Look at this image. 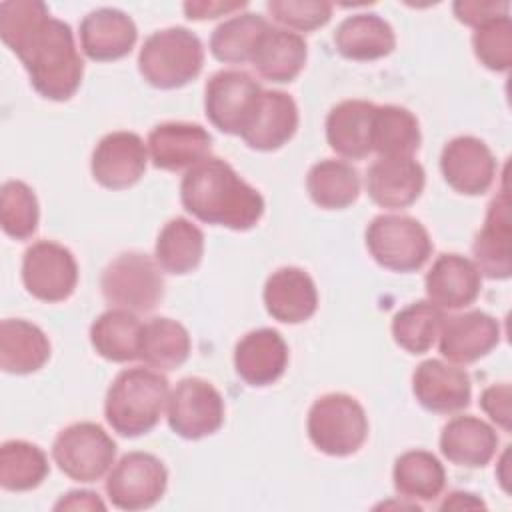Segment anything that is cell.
<instances>
[{
    "label": "cell",
    "mask_w": 512,
    "mask_h": 512,
    "mask_svg": "<svg viewBox=\"0 0 512 512\" xmlns=\"http://www.w3.org/2000/svg\"><path fill=\"white\" fill-rule=\"evenodd\" d=\"M52 458L60 472L76 482H96L114 464L116 442L94 422H76L58 432Z\"/></svg>",
    "instance_id": "cell-8"
},
{
    "label": "cell",
    "mask_w": 512,
    "mask_h": 512,
    "mask_svg": "<svg viewBox=\"0 0 512 512\" xmlns=\"http://www.w3.org/2000/svg\"><path fill=\"white\" fill-rule=\"evenodd\" d=\"M48 472V458L36 444L26 440H8L0 446V484L4 490H32L42 484Z\"/></svg>",
    "instance_id": "cell-37"
},
{
    "label": "cell",
    "mask_w": 512,
    "mask_h": 512,
    "mask_svg": "<svg viewBox=\"0 0 512 512\" xmlns=\"http://www.w3.org/2000/svg\"><path fill=\"white\" fill-rule=\"evenodd\" d=\"M472 48L482 66L506 72L512 66V20L510 14L480 24L472 36Z\"/></svg>",
    "instance_id": "cell-40"
},
{
    "label": "cell",
    "mask_w": 512,
    "mask_h": 512,
    "mask_svg": "<svg viewBox=\"0 0 512 512\" xmlns=\"http://www.w3.org/2000/svg\"><path fill=\"white\" fill-rule=\"evenodd\" d=\"M510 398H512V390H510V384H506V382L492 384V386L484 388V392L480 394L482 410L490 416L492 422H496L506 432H510V428H512Z\"/></svg>",
    "instance_id": "cell-43"
},
{
    "label": "cell",
    "mask_w": 512,
    "mask_h": 512,
    "mask_svg": "<svg viewBox=\"0 0 512 512\" xmlns=\"http://www.w3.org/2000/svg\"><path fill=\"white\" fill-rule=\"evenodd\" d=\"M212 136L194 122H162L148 134L152 164L160 170H190L210 156Z\"/></svg>",
    "instance_id": "cell-15"
},
{
    "label": "cell",
    "mask_w": 512,
    "mask_h": 512,
    "mask_svg": "<svg viewBox=\"0 0 512 512\" xmlns=\"http://www.w3.org/2000/svg\"><path fill=\"white\" fill-rule=\"evenodd\" d=\"M270 28L260 14L244 12L218 24L210 36V52L226 64L250 62L260 36Z\"/></svg>",
    "instance_id": "cell-36"
},
{
    "label": "cell",
    "mask_w": 512,
    "mask_h": 512,
    "mask_svg": "<svg viewBox=\"0 0 512 512\" xmlns=\"http://www.w3.org/2000/svg\"><path fill=\"white\" fill-rule=\"evenodd\" d=\"M426 174L412 156L378 158L366 174V190L380 208H406L414 204L424 190Z\"/></svg>",
    "instance_id": "cell-18"
},
{
    "label": "cell",
    "mask_w": 512,
    "mask_h": 512,
    "mask_svg": "<svg viewBox=\"0 0 512 512\" xmlns=\"http://www.w3.org/2000/svg\"><path fill=\"white\" fill-rule=\"evenodd\" d=\"M0 38L18 56L32 88L48 100L64 102L82 82L84 62L72 28L52 18L40 0H6L0 4Z\"/></svg>",
    "instance_id": "cell-1"
},
{
    "label": "cell",
    "mask_w": 512,
    "mask_h": 512,
    "mask_svg": "<svg viewBox=\"0 0 512 512\" xmlns=\"http://www.w3.org/2000/svg\"><path fill=\"white\" fill-rule=\"evenodd\" d=\"M376 104L366 100H344L326 118L328 146L350 160H362L372 152V116Z\"/></svg>",
    "instance_id": "cell-26"
},
{
    "label": "cell",
    "mask_w": 512,
    "mask_h": 512,
    "mask_svg": "<svg viewBox=\"0 0 512 512\" xmlns=\"http://www.w3.org/2000/svg\"><path fill=\"white\" fill-rule=\"evenodd\" d=\"M370 256L392 272L420 270L432 254L428 230L412 216L380 214L366 228Z\"/></svg>",
    "instance_id": "cell-6"
},
{
    "label": "cell",
    "mask_w": 512,
    "mask_h": 512,
    "mask_svg": "<svg viewBox=\"0 0 512 512\" xmlns=\"http://www.w3.org/2000/svg\"><path fill=\"white\" fill-rule=\"evenodd\" d=\"M146 164L148 150L144 140L134 132L118 130L100 138L92 152L90 170L100 186L122 190L144 176Z\"/></svg>",
    "instance_id": "cell-13"
},
{
    "label": "cell",
    "mask_w": 512,
    "mask_h": 512,
    "mask_svg": "<svg viewBox=\"0 0 512 512\" xmlns=\"http://www.w3.org/2000/svg\"><path fill=\"white\" fill-rule=\"evenodd\" d=\"M440 170L452 190L478 196L492 186L496 160L484 140L476 136H456L442 148Z\"/></svg>",
    "instance_id": "cell-14"
},
{
    "label": "cell",
    "mask_w": 512,
    "mask_h": 512,
    "mask_svg": "<svg viewBox=\"0 0 512 512\" xmlns=\"http://www.w3.org/2000/svg\"><path fill=\"white\" fill-rule=\"evenodd\" d=\"M496 448V430L476 416H456L440 432V452L456 466L482 468L494 458Z\"/></svg>",
    "instance_id": "cell-25"
},
{
    "label": "cell",
    "mask_w": 512,
    "mask_h": 512,
    "mask_svg": "<svg viewBox=\"0 0 512 512\" xmlns=\"http://www.w3.org/2000/svg\"><path fill=\"white\" fill-rule=\"evenodd\" d=\"M426 296L438 308L470 306L482 288V274L474 260L460 254H440L424 278Z\"/></svg>",
    "instance_id": "cell-22"
},
{
    "label": "cell",
    "mask_w": 512,
    "mask_h": 512,
    "mask_svg": "<svg viewBox=\"0 0 512 512\" xmlns=\"http://www.w3.org/2000/svg\"><path fill=\"white\" fill-rule=\"evenodd\" d=\"M54 510H106V504L96 492L72 490L54 504Z\"/></svg>",
    "instance_id": "cell-45"
},
{
    "label": "cell",
    "mask_w": 512,
    "mask_h": 512,
    "mask_svg": "<svg viewBox=\"0 0 512 512\" xmlns=\"http://www.w3.org/2000/svg\"><path fill=\"white\" fill-rule=\"evenodd\" d=\"M168 398L166 376L144 366L126 368L116 374L106 392L104 416L114 432L136 438L158 424Z\"/></svg>",
    "instance_id": "cell-3"
},
{
    "label": "cell",
    "mask_w": 512,
    "mask_h": 512,
    "mask_svg": "<svg viewBox=\"0 0 512 512\" xmlns=\"http://www.w3.org/2000/svg\"><path fill=\"white\" fill-rule=\"evenodd\" d=\"M418 118L402 106L384 104L374 108L372 150L382 158L412 156L420 148Z\"/></svg>",
    "instance_id": "cell-32"
},
{
    "label": "cell",
    "mask_w": 512,
    "mask_h": 512,
    "mask_svg": "<svg viewBox=\"0 0 512 512\" xmlns=\"http://www.w3.org/2000/svg\"><path fill=\"white\" fill-rule=\"evenodd\" d=\"M474 264L486 278L506 280L512 274L510 258V196L506 182L500 194L490 202L482 228L474 244Z\"/></svg>",
    "instance_id": "cell-19"
},
{
    "label": "cell",
    "mask_w": 512,
    "mask_h": 512,
    "mask_svg": "<svg viewBox=\"0 0 512 512\" xmlns=\"http://www.w3.org/2000/svg\"><path fill=\"white\" fill-rule=\"evenodd\" d=\"M190 348L188 330L172 318L156 316L142 326L140 360L150 368L174 370L188 360Z\"/></svg>",
    "instance_id": "cell-35"
},
{
    "label": "cell",
    "mask_w": 512,
    "mask_h": 512,
    "mask_svg": "<svg viewBox=\"0 0 512 512\" xmlns=\"http://www.w3.org/2000/svg\"><path fill=\"white\" fill-rule=\"evenodd\" d=\"M264 306L268 314L286 324L308 320L318 308V290L308 272L284 266L272 272L264 284Z\"/></svg>",
    "instance_id": "cell-23"
},
{
    "label": "cell",
    "mask_w": 512,
    "mask_h": 512,
    "mask_svg": "<svg viewBox=\"0 0 512 512\" xmlns=\"http://www.w3.org/2000/svg\"><path fill=\"white\" fill-rule=\"evenodd\" d=\"M412 392L422 408L436 414L464 410L470 404V376L442 360H424L412 374Z\"/></svg>",
    "instance_id": "cell-17"
},
{
    "label": "cell",
    "mask_w": 512,
    "mask_h": 512,
    "mask_svg": "<svg viewBox=\"0 0 512 512\" xmlns=\"http://www.w3.org/2000/svg\"><path fill=\"white\" fill-rule=\"evenodd\" d=\"M306 56V42L298 32L270 26L260 36L250 62L262 78L286 84L302 72Z\"/></svg>",
    "instance_id": "cell-28"
},
{
    "label": "cell",
    "mask_w": 512,
    "mask_h": 512,
    "mask_svg": "<svg viewBox=\"0 0 512 512\" xmlns=\"http://www.w3.org/2000/svg\"><path fill=\"white\" fill-rule=\"evenodd\" d=\"M298 128V106L282 90H262L256 114L240 138L254 150L270 152L284 146Z\"/></svg>",
    "instance_id": "cell-24"
},
{
    "label": "cell",
    "mask_w": 512,
    "mask_h": 512,
    "mask_svg": "<svg viewBox=\"0 0 512 512\" xmlns=\"http://www.w3.org/2000/svg\"><path fill=\"white\" fill-rule=\"evenodd\" d=\"M392 480L402 498L432 502L444 488L446 472L432 452L408 450L396 458Z\"/></svg>",
    "instance_id": "cell-33"
},
{
    "label": "cell",
    "mask_w": 512,
    "mask_h": 512,
    "mask_svg": "<svg viewBox=\"0 0 512 512\" xmlns=\"http://www.w3.org/2000/svg\"><path fill=\"white\" fill-rule=\"evenodd\" d=\"M266 8L276 22L298 32L322 28L332 16V4L326 0H270Z\"/></svg>",
    "instance_id": "cell-41"
},
{
    "label": "cell",
    "mask_w": 512,
    "mask_h": 512,
    "mask_svg": "<svg viewBox=\"0 0 512 512\" xmlns=\"http://www.w3.org/2000/svg\"><path fill=\"white\" fill-rule=\"evenodd\" d=\"M168 472L160 458L148 452L124 454L106 478V494L120 510H144L166 492Z\"/></svg>",
    "instance_id": "cell-10"
},
{
    "label": "cell",
    "mask_w": 512,
    "mask_h": 512,
    "mask_svg": "<svg viewBox=\"0 0 512 512\" xmlns=\"http://www.w3.org/2000/svg\"><path fill=\"white\" fill-rule=\"evenodd\" d=\"M166 418L172 432L186 440L210 436L224 422L222 394L202 378H184L170 392Z\"/></svg>",
    "instance_id": "cell-11"
},
{
    "label": "cell",
    "mask_w": 512,
    "mask_h": 512,
    "mask_svg": "<svg viewBox=\"0 0 512 512\" xmlns=\"http://www.w3.org/2000/svg\"><path fill=\"white\" fill-rule=\"evenodd\" d=\"M154 256L168 274H188L198 268L204 256V234L188 218H172L156 238Z\"/></svg>",
    "instance_id": "cell-31"
},
{
    "label": "cell",
    "mask_w": 512,
    "mask_h": 512,
    "mask_svg": "<svg viewBox=\"0 0 512 512\" xmlns=\"http://www.w3.org/2000/svg\"><path fill=\"white\" fill-rule=\"evenodd\" d=\"M142 322L134 312L112 308L100 314L90 326L92 348L110 362H130L140 358Z\"/></svg>",
    "instance_id": "cell-30"
},
{
    "label": "cell",
    "mask_w": 512,
    "mask_h": 512,
    "mask_svg": "<svg viewBox=\"0 0 512 512\" xmlns=\"http://www.w3.org/2000/svg\"><path fill=\"white\" fill-rule=\"evenodd\" d=\"M500 342V324L486 312L470 310L444 318L438 348L452 364H472Z\"/></svg>",
    "instance_id": "cell-16"
},
{
    "label": "cell",
    "mask_w": 512,
    "mask_h": 512,
    "mask_svg": "<svg viewBox=\"0 0 512 512\" xmlns=\"http://www.w3.org/2000/svg\"><path fill=\"white\" fill-rule=\"evenodd\" d=\"M204 66L200 38L182 26L156 30L138 52L140 76L154 88L174 90L192 82Z\"/></svg>",
    "instance_id": "cell-4"
},
{
    "label": "cell",
    "mask_w": 512,
    "mask_h": 512,
    "mask_svg": "<svg viewBox=\"0 0 512 512\" xmlns=\"http://www.w3.org/2000/svg\"><path fill=\"white\" fill-rule=\"evenodd\" d=\"M138 30L134 20L118 8H98L80 22V48L96 62L120 60L134 48Z\"/></svg>",
    "instance_id": "cell-20"
},
{
    "label": "cell",
    "mask_w": 512,
    "mask_h": 512,
    "mask_svg": "<svg viewBox=\"0 0 512 512\" xmlns=\"http://www.w3.org/2000/svg\"><path fill=\"white\" fill-rule=\"evenodd\" d=\"M262 96L260 84L244 70H220L204 88V110L212 126L226 134H242L252 122Z\"/></svg>",
    "instance_id": "cell-9"
},
{
    "label": "cell",
    "mask_w": 512,
    "mask_h": 512,
    "mask_svg": "<svg viewBox=\"0 0 512 512\" xmlns=\"http://www.w3.org/2000/svg\"><path fill=\"white\" fill-rule=\"evenodd\" d=\"M50 358L46 334L22 318H6L0 324V368L8 374H32Z\"/></svg>",
    "instance_id": "cell-29"
},
{
    "label": "cell",
    "mask_w": 512,
    "mask_h": 512,
    "mask_svg": "<svg viewBox=\"0 0 512 512\" xmlns=\"http://www.w3.org/2000/svg\"><path fill=\"white\" fill-rule=\"evenodd\" d=\"M162 268L142 252H124L116 256L102 272L100 288L114 308L134 314L154 310L164 296Z\"/></svg>",
    "instance_id": "cell-7"
},
{
    "label": "cell",
    "mask_w": 512,
    "mask_h": 512,
    "mask_svg": "<svg viewBox=\"0 0 512 512\" xmlns=\"http://www.w3.org/2000/svg\"><path fill=\"white\" fill-rule=\"evenodd\" d=\"M246 2H218V0H192L184 2V14L190 20H208V18H218L232 14L240 8H244Z\"/></svg>",
    "instance_id": "cell-44"
},
{
    "label": "cell",
    "mask_w": 512,
    "mask_h": 512,
    "mask_svg": "<svg viewBox=\"0 0 512 512\" xmlns=\"http://www.w3.org/2000/svg\"><path fill=\"white\" fill-rule=\"evenodd\" d=\"M306 430L310 442L320 452L328 456H350L366 442L368 418L354 396L330 392L310 406Z\"/></svg>",
    "instance_id": "cell-5"
},
{
    "label": "cell",
    "mask_w": 512,
    "mask_h": 512,
    "mask_svg": "<svg viewBox=\"0 0 512 512\" xmlns=\"http://www.w3.org/2000/svg\"><path fill=\"white\" fill-rule=\"evenodd\" d=\"M444 318L442 308L430 300L412 302L392 318V338L406 352L424 354L436 342Z\"/></svg>",
    "instance_id": "cell-38"
},
{
    "label": "cell",
    "mask_w": 512,
    "mask_h": 512,
    "mask_svg": "<svg viewBox=\"0 0 512 512\" xmlns=\"http://www.w3.org/2000/svg\"><path fill=\"white\" fill-rule=\"evenodd\" d=\"M180 200L198 220L238 232L256 226L264 214L262 194L228 162L212 156L186 170Z\"/></svg>",
    "instance_id": "cell-2"
},
{
    "label": "cell",
    "mask_w": 512,
    "mask_h": 512,
    "mask_svg": "<svg viewBox=\"0 0 512 512\" xmlns=\"http://www.w3.org/2000/svg\"><path fill=\"white\" fill-rule=\"evenodd\" d=\"M462 508H484V502L470 492H452L440 504V510H462Z\"/></svg>",
    "instance_id": "cell-46"
},
{
    "label": "cell",
    "mask_w": 512,
    "mask_h": 512,
    "mask_svg": "<svg viewBox=\"0 0 512 512\" xmlns=\"http://www.w3.org/2000/svg\"><path fill=\"white\" fill-rule=\"evenodd\" d=\"M454 16L466 24V26H474L478 28L480 24L496 18V16H504L510 12V4L508 2H494V0H458L452 4Z\"/></svg>",
    "instance_id": "cell-42"
},
{
    "label": "cell",
    "mask_w": 512,
    "mask_h": 512,
    "mask_svg": "<svg viewBox=\"0 0 512 512\" xmlns=\"http://www.w3.org/2000/svg\"><path fill=\"white\" fill-rule=\"evenodd\" d=\"M38 200L22 180H8L0 190V224L6 236L28 240L38 228Z\"/></svg>",
    "instance_id": "cell-39"
},
{
    "label": "cell",
    "mask_w": 512,
    "mask_h": 512,
    "mask_svg": "<svg viewBox=\"0 0 512 512\" xmlns=\"http://www.w3.org/2000/svg\"><path fill=\"white\" fill-rule=\"evenodd\" d=\"M288 366V346L280 332L258 328L244 334L234 348L236 374L250 386L274 384Z\"/></svg>",
    "instance_id": "cell-21"
},
{
    "label": "cell",
    "mask_w": 512,
    "mask_h": 512,
    "mask_svg": "<svg viewBox=\"0 0 512 512\" xmlns=\"http://www.w3.org/2000/svg\"><path fill=\"white\" fill-rule=\"evenodd\" d=\"M306 190L316 206L324 210H342L358 200L360 176L348 162L326 158L308 170Z\"/></svg>",
    "instance_id": "cell-34"
},
{
    "label": "cell",
    "mask_w": 512,
    "mask_h": 512,
    "mask_svg": "<svg viewBox=\"0 0 512 512\" xmlns=\"http://www.w3.org/2000/svg\"><path fill=\"white\" fill-rule=\"evenodd\" d=\"M22 282L28 294L42 302H62L78 284L74 254L52 240H38L26 248L22 258Z\"/></svg>",
    "instance_id": "cell-12"
},
{
    "label": "cell",
    "mask_w": 512,
    "mask_h": 512,
    "mask_svg": "<svg viewBox=\"0 0 512 512\" xmlns=\"http://www.w3.org/2000/svg\"><path fill=\"white\" fill-rule=\"evenodd\" d=\"M336 50L348 60H378L396 46L392 26L378 14L360 12L344 18L334 32Z\"/></svg>",
    "instance_id": "cell-27"
}]
</instances>
